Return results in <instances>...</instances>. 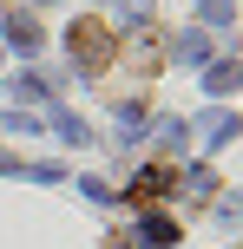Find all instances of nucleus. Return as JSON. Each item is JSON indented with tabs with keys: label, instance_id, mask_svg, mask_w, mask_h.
Listing matches in <instances>:
<instances>
[{
	"label": "nucleus",
	"instance_id": "2",
	"mask_svg": "<svg viewBox=\"0 0 243 249\" xmlns=\"http://www.w3.org/2000/svg\"><path fill=\"white\" fill-rule=\"evenodd\" d=\"M197 138H204V144H230V138L243 131V118L237 112H224V105H210V112H197V124H191Z\"/></svg>",
	"mask_w": 243,
	"mask_h": 249
},
{
	"label": "nucleus",
	"instance_id": "1",
	"mask_svg": "<svg viewBox=\"0 0 243 249\" xmlns=\"http://www.w3.org/2000/svg\"><path fill=\"white\" fill-rule=\"evenodd\" d=\"M66 53H73V66H86V72H105L112 53H118V39H112V26H105V20H73Z\"/></svg>",
	"mask_w": 243,
	"mask_h": 249
},
{
	"label": "nucleus",
	"instance_id": "7",
	"mask_svg": "<svg viewBox=\"0 0 243 249\" xmlns=\"http://www.w3.org/2000/svg\"><path fill=\"white\" fill-rule=\"evenodd\" d=\"M204 86H210V92L224 99V92H237V86H243V66H237V59H217V66L204 72Z\"/></svg>",
	"mask_w": 243,
	"mask_h": 249
},
{
	"label": "nucleus",
	"instance_id": "11",
	"mask_svg": "<svg viewBox=\"0 0 243 249\" xmlns=\"http://www.w3.org/2000/svg\"><path fill=\"white\" fill-rule=\"evenodd\" d=\"M197 13H204V20H230L237 0H197Z\"/></svg>",
	"mask_w": 243,
	"mask_h": 249
},
{
	"label": "nucleus",
	"instance_id": "5",
	"mask_svg": "<svg viewBox=\"0 0 243 249\" xmlns=\"http://www.w3.org/2000/svg\"><path fill=\"white\" fill-rule=\"evenodd\" d=\"M53 131H59L66 144H92V124L79 118V112H66V105H53Z\"/></svg>",
	"mask_w": 243,
	"mask_h": 249
},
{
	"label": "nucleus",
	"instance_id": "4",
	"mask_svg": "<svg viewBox=\"0 0 243 249\" xmlns=\"http://www.w3.org/2000/svg\"><path fill=\"white\" fill-rule=\"evenodd\" d=\"M165 190H178V177H171L165 164H151V171H138V177H131V203H158Z\"/></svg>",
	"mask_w": 243,
	"mask_h": 249
},
{
	"label": "nucleus",
	"instance_id": "12",
	"mask_svg": "<svg viewBox=\"0 0 243 249\" xmlns=\"http://www.w3.org/2000/svg\"><path fill=\"white\" fill-rule=\"evenodd\" d=\"M125 13L131 20H151V0H125Z\"/></svg>",
	"mask_w": 243,
	"mask_h": 249
},
{
	"label": "nucleus",
	"instance_id": "8",
	"mask_svg": "<svg viewBox=\"0 0 243 249\" xmlns=\"http://www.w3.org/2000/svg\"><path fill=\"white\" fill-rule=\"evenodd\" d=\"M13 99H20V105H53V92H46L39 72H20V79H13Z\"/></svg>",
	"mask_w": 243,
	"mask_h": 249
},
{
	"label": "nucleus",
	"instance_id": "9",
	"mask_svg": "<svg viewBox=\"0 0 243 249\" xmlns=\"http://www.w3.org/2000/svg\"><path fill=\"white\" fill-rule=\"evenodd\" d=\"M171 53H178V59H204V33H178V39H171Z\"/></svg>",
	"mask_w": 243,
	"mask_h": 249
},
{
	"label": "nucleus",
	"instance_id": "14",
	"mask_svg": "<svg viewBox=\"0 0 243 249\" xmlns=\"http://www.w3.org/2000/svg\"><path fill=\"white\" fill-rule=\"evenodd\" d=\"M39 7H46V0H39Z\"/></svg>",
	"mask_w": 243,
	"mask_h": 249
},
{
	"label": "nucleus",
	"instance_id": "6",
	"mask_svg": "<svg viewBox=\"0 0 243 249\" xmlns=\"http://www.w3.org/2000/svg\"><path fill=\"white\" fill-rule=\"evenodd\" d=\"M138 236L151 243V249H171V243H178V223H171V216H158V210H151V216H145V223H138Z\"/></svg>",
	"mask_w": 243,
	"mask_h": 249
},
{
	"label": "nucleus",
	"instance_id": "3",
	"mask_svg": "<svg viewBox=\"0 0 243 249\" xmlns=\"http://www.w3.org/2000/svg\"><path fill=\"white\" fill-rule=\"evenodd\" d=\"M7 46L26 53V59L39 53V20H33V7H13V13H7Z\"/></svg>",
	"mask_w": 243,
	"mask_h": 249
},
{
	"label": "nucleus",
	"instance_id": "10",
	"mask_svg": "<svg viewBox=\"0 0 243 249\" xmlns=\"http://www.w3.org/2000/svg\"><path fill=\"white\" fill-rule=\"evenodd\" d=\"M0 131H26V138H33L39 118H33V112H0Z\"/></svg>",
	"mask_w": 243,
	"mask_h": 249
},
{
	"label": "nucleus",
	"instance_id": "13",
	"mask_svg": "<svg viewBox=\"0 0 243 249\" xmlns=\"http://www.w3.org/2000/svg\"><path fill=\"white\" fill-rule=\"evenodd\" d=\"M0 171H26V164H20V158H13V151H0Z\"/></svg>",
	"mask_w": 243,
	"mask_h": 249
}]
</instances>
